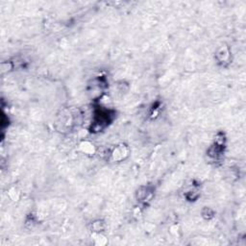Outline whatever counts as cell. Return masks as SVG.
Returning a JSON list of instances; mask_svg holds the SVG:
<instances>
[{
    "mask_svg": "<svg viewBox=\"0 0 246 246\" xmlns=\"http://www.w3.org/2000/svg\"><path fill=\"white\" fill-rule=\"evenodd\" d=\"M104 228H105V224L101 220H97V221L92 223V230H94V232H95V233L102 232V231L104 230Z\"/></svg>",
    "mask_w": 246,
    "mask_h": 246,
    "instance_id": "cell-1",
    "label": "cell"
}]
</instances>
